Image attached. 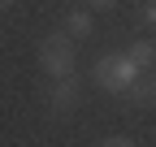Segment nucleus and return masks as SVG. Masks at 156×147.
Instances as JSON below:
<instances>
[{
	"label": "nucleus",
	"instance_id": "obj_7",
	"mask_svg": "<svg viewBox=\"0 0 156 147\" xmlns=\"http://www.w3.org/2000/svg\"><path fill=\"white\" fill-rule=\"evenodd\" d=\"M100 147H134V143H130V138H104Z\"/></svg>",
	"mask_w": 156,
	"mask_h": 147
},
{
	"label": "nucleus",
	"instance_id": "obj_4",
	"mask_svg": "<svg viewBox=\"0 0 156 147\" xmlns=\"http://www.w3.org/2000/svg\"><path fill=\"white\" fill-rule=\"evenodd\" d=\"M78 100H83V82H78V74H74V78H61V82L52 87V104H56V108H69V104H78Z\"/></svg>",
	"mask_w": 156,
	"mask_h": 147
},
{
	"label": "nucleus",
	"instance_id": "obj_8",
	"mask_svg": "<svg viewBox=\"0 0 156 147\" xmlns=\"http://www.w3.org/2000/svg\"><path fill=\"white\" fill-rule=\"evenodd\" d=\"M152 100H156V78H152Z\"/></svg>",
	"mask_w": 156,
	"mask_h": 147
},
{
	"label": "nucleus",
	"instance_id": "obj_1",
	"mask_svg": "<svg viewBox=\"0 0 156 147\" xmlns=\"http://www.w3.org/2000/svg\"><path fill=\"white\" fill-rule=\"evenodd\" d=\"M91 78L100 91H113V95H126V91H139V78H143V69L134 65L126 52H104L100 61H95L91 69Z\"/></svg>",
	"mask_w": 156,
	"mask_h": 147
},
{
	"label": "nucleus",
	"instance_id": "obj_2",
	"mask_svg": "<svg viewBox=\"0 0 156 147\" xmlns=\"http://www.w3.org/2000/svg\"><path fill=\"white\" fill-rule=\"evenodd\" d=\"M78 56H74V39L61 30V35H48L44 43H39V69L48 74V78H74L78 74V65H74Z\"/></svg>",
	"mask_w": 156,
	"mask_h": 147
},
{
	"label": "nucleus",
	"instance_id": "obj_3",
	"mask_svg": "<svg viewBox=\"0 0 156 147\" xmlns=\"http://www.w3.org/2000/svg\"><path fill=\"white\" fill-rule=\"evenodd\" d=\"M65 35H69V39H78V43L95 35V13H91V5L69 9V13H65Z\"/></svg>",
	"mask_w": 156,
	"mask_h": 147
},
{
	"label": "nucleus",
	"instance_id": "obj_6",
	"mask_svg": "<svg viewBox=\"0 0 156 147\" xmlns=\"http://www.w3.org/2000/svg\"><path fill=\"white\" fill-rule=\"evenodd\" d=\"M139 17H143V26H152V30H156V0H147V5L139 9Z\"/></svg>",
	"mask_w": 156,
	"mask_h": 147
},
{
	"label": "nucleus",
	"instance_id": "obj_5",
	"mask_svg": "<svg viewBox=\"0 0 156 147\" xmlns=\"http://www.w3.org/2000/svg\"><path fill=\"white\" fill-rule=\"evenodd\" d=\"M126 56L139 65V69H147V65L156 61V43H152V39H134V43L126 48Z\"/></svg>",
	"mask_w": 156,
	"mask_h": 147
}]
</instances>
